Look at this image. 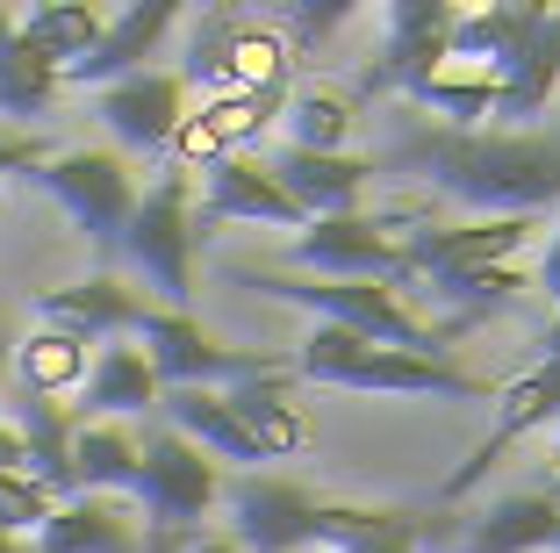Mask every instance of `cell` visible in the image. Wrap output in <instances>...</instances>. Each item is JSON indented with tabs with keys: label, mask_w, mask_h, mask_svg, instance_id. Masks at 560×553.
Wrapping results in <instances>:
<instances>
[{
	"label": "cell",
	"mask_w": 560,
	"mask_h": 553,
	"mask_svg": "<svg viewBox=\"0 0 560 553\" xmlns=\"http://www.w3.org/2000/svg\"><path fill=\"white\" fill-rule=\"evenodd\" d=\"M366 165L374 173H424L439 195L481 216H532L560 201V145L525 130H417Z\"/></svg>",
	"instance_id": "cell-1"
},
{
	"label": "cell",
	"mask_w": 560,
	"mask_h": 553,
	"mask_svg": "<svg viewBox=\"0 0 560 553\" xmlns=\"http://www.w3.org/2000/svg\"><path fill=\"white\" fill-rule=\"evenodd\" d=\"M223 280L259 288V295H273V302H295V310H310L316 324L352 331V338L381 345V353H410V359H445L453 353L445 324H424V316H417L396 288H381V280H302V274H266V266H223Z\"/></svg>",
	"instance_id": "cell-2"
},
{
	"label": "cell",
	"mask_w": 560,
	"mask_h": 553,
	"mask_svg": "<svg viewBox=\"0 0 560 553\" xmlns=\"http://www.w3.org/2000/svg\"><path fill=\"white\" fill-rule=\"evenodd\" d=\"M288 375H310L324 389H352V395H439V403H495V389L453 359H410V353H381V345L352 338V331L316 324L295 345Z\"/></svg>",
	"instance_id": "cell-3"
},
{
	"label": "cell",
	"mask_w": 560,
	"mask_h": 553,
	"mask_svg": "<svg viewBox=\"0 0 560 553\" xmlns=\"http://www.w3.org/2000/svg\"><path fill=\"white\" fill-rule=\"evenodd\" d=\"M130 496L144 504V518H151L144 553H187V546H195V525L223 504V474H215V460L201 453V446H187L180 431L165 424V431L137 439Z\"/></svg>",
	"instance_id": "cell-4"
},
{
	"label": "cell",
	"mask_w": 560,
	"mask_h": 553,
	"mask_svg": "<svg viewBox=\"0 0 560 553\" xmlns=\"http://www.w3.org/2000/svg\"><path fill=\"white\" fill-rule=\"evenodd\" d=\"M122 252H130L137 274L159 288V310L187 316V302H195V180L165 165L144 195H137Z\"/></svg>",
	"instance_id": "cell-5"
},
{
	"label": "cell",
	"mask_w": 560,
	"mask_h": 553,
	"mask_svg": "<svg viewBox=\"0 0 560 553\" xmlns=\"http://www.w3.org/2000/svg\"><path fill=\"white\" fill-rule=\"evenodd\" d=\"M137 338H144V367L159 375L165 389H237V381L259 375H288V353H237V345H215L195 316L180 310H144L137 316Z\"/></svg>",
	"instance_id": "cell-6"
},
{
	"label": "cell",
	"mask_w": 560,
	"mask_h": 553,
	"mask_svg": "<svg viewBox=\"0 0 560 553\" xmlns=\"http://www.w3.org/2000/svg\"><path fill=\"white\" fill-rule=\"evenodd\" d=\"M417 209H388V216H324L302 223L288 260L302 266V280H381L396 288V238L417 230Z\"/></svg>",
	"instance_id": "cell-7"
},
{
	"label": "cell",
	"mask_w": 560,
	"mask_h": 553,
	"mask_svg": "<svg viewBox=\"0 0 560 553\" xmlns=\"http://www.w3.org/2000/svg\"><path fill=\"white\" fill-rule=\"evenodd\" d=\"M30 180L86 230L94 252H116L122 244L130 209H137V180H130V165H122L116 151H50Z\"/></svg>",
	"instance_id": "cell-8"
},
{
	"label": "cell",
	"mask_w": 560,
	"mask_h": 553,
	"mask_svg": "<svg viewBox=\"0 0 560 553\" xmlns=\"http://www.w3.org/2000/svg\"><path fill=\"white\" fill-rule=\"evenodd\" d=\"M532 238V216H481V223H417L396 238V288L439 280L467 266H511V252Z\"/></svg>",
	"instance_id": "cell-9"
},
{
	"label": "cell",
	"mask_w": 560,
	"mask_h": 553,
	"mask_svg": "<svg viewBox=\"0 0 560 553\" xmlns=\"http://www.w3.org/2000/svg\"><path fill=\"white\" fill-rule=\"evenodd\" d=\"M231 504V546L237 553H302L316 546V496L288 474H237L223 482Z\"/></svg>",
	"instance_id": "cell-10"
},
{
	"label": "cell",
	"mask_w": 560,
	"mask_h": 553,
	"mask_svg": "<svg viewBox=\"0 0 560 553\" xmlns=\"http://www.w3.org/2000/svg\"><path fill=\"white\" fill-rule=\"evenodd\" d=\"M560 417V367H532V375H517V381H503L495 389V417H489V431H481V446L460 460V468L445 474V504H460V496H475L481 482H489V468H503V453H511L517 439H532L539 424H553Z\"/></svg>",
	"instance_id": "cell-11"
},
{
	"label": "cell",
	"mask_w": 560,
	"mask_h": 553,
	"mask_svg": "<svg viewBox=\"0 0 560 553\" xmlns=\"http://www.w3.org/2000/svg\"><path fill=\"white\" fill-rule=\"evenodd\" d=\"M381 30H388V44H381V58L360 72V94H366V101H381V94H410V87H424L431 72L445 66L453 0H396V8L381 15Z\"/></svg>",
	"instance_id": "cell-12"
},
{
	"label": "cell",
	"mask_w": 560,
	"mask_h": 553,
	"mask_svg": "<svg viewBox=\"0 0 560 553\" xmlns=\"http://www.w3.org/2000/svg\"><path fill=\"white\" fill-rule=\"evenodd\" d=\"M201 223H280V230H302V209L280 195V180L266 173L259 151H231V159H215L209 180H201L195 238H201Z\"/></svg>",
	"instance_id": "cell-13"
},
{
	"label": "cell",
	"mask_w": 560,
	"mask_h": 553,
	"mask_svg": "<svg viewBox=\"0 0 560 553\" xmlns=\"http://www.w3.org/2000/svg\"><path fill=\"white\" fill-rule=\"evenodd\" d=\"M94 115H101V123H108V130H116L130 151H165V145H173V130L187 123V87H180V72L144 66V72H130V80L101 87Z\"/></svg>",
	"instance_id": "cell-14"
},
{
	"label": "cell",
	"mask_w": 560,
	"mask_h": 553,
	"mask_svg": "<svg viewBox=\"0 0 560 553\" xmlns=\"http://www.w3.org/2000/svg\"><path fill=\"white\" fill-rule=\"evenodd\" d=\"M266 173L280 180V195L302 209V223H324V216H360V195L366 180H374V165L352 159V151H295L280 145L273 159H266Z\"/></svg>",
	"instance_id": "cell-15"
},
{
	"label": "cell",
	"mask_w": 560,
	"mask_h": 553,
	"mask_svg": "<svg viewBox=\"0 0 560 553\" xmlns=\"http://www.w3.org/2000/svg\"><path fill=\"white\" fill-rule=\"evenodd\" d=\"M173 22H180L173 0H137V8H122L116 22H101L94 50H86L80 66L58 72V87H116V80H130V72H144V58L165 44Z\"/></svg>",
	"instance_id": "cell-16"
},
{
	"label": "cell",
	"mask_w": 560,
	"mask_h": 553,
	"mask_svg": "<svg viewBox=\"0 0 560 553\" xmlns=\"http://www.w3.org/2000/svg\"><path fill=\"white\" fill-rule=\"evenodd\" d=\"M36 316H44L50 331H66V338L94 345V338H122V331H137L144 302H137L116 274H94V280H72V288H44V295H36Z\"/></svg>",
	"instance_id": "cell-17"
},
{
	"label": "cell",
	"mask_w": 560,
	"mask_h": 553,
	"mask_svg": "<svg viewBox=\"0 0 560 553\" xmlns=\"http://www.w3.org/2000/svg\"><path fill=\"white\" fill-rule=\"evenodd\" d=\"M553 87H560V8H539L525 50L495 72V123H511V130L532 123V115L553 101Z\"/></svg>",
	"instance_id": "cell-18"
},
{
	"label": "cell",
	"mask_w": 560,
	"mask_h": 553,
	"mask_svg": "<svg viewBox=\"0 0 560 553\" xmlns=\"http://www.w3.org/2000/svg\"><path fill=\"white\" fill-rule=\"evenodd\" d=\"M553 496L546 488H517V496H495L475 518L460 525V553H546L553 546Z\"/></svg>",
	"instance_id": "cell-19"
},
{
	"label": "cell",
	"mask_w": 560,
	"mask_h": 553,
	"mask_svg": "<svg viewBox=\"0 0 560 553\" xmlns=\"http://www.w3.org/2000/svg\"><path fill=\"white\" fill-rule=\"evenodd\" d=\"M30 553H144V539L116 496H72L44 518Z\"/></svg>",
	"instance_id": "cell-20"
},
{
	"label": "cell",
	"mask_w": 560,
	"mask_h": 553,
	"mask_svg": "<svg viewBox=\"0 0 560 553\" xmlns=\"http://www.w3.org/2000/svg\"><path fill=\"white\" fill-rule=\"evenodd\" d=\"M72 431L80 424L66 417V403H50V395H22L15 403V439L30 453V482L44 488L50 504H72L80 488H72Z\"/></svg>",
	"instance_id": "cell-21"
},
{
	"label": "cell",
	"mask_w": 560,
	"mask_h": 553,
	"mask_svg": "<svg viewBox=\"0 0 560 553\" xmlns=\"http://www.w3.org/2000/svg\"><path fill=\"white\" fill-rule=\"evenodd\" d=\"M223 410L245 424V439L259 446L266 460H288V453L310 446V424H302V410L288 403V375H259V381L223 389Z\"/></svg>",
	"instance_id": "cell-22"
},
{
	"label": "cell",
	"mask_w": 560,
	"mask_h": 553,
	"mask_svg": "<svg viewBox=\"0 0 560 553\" xmlns=\"http://www.w3.org/2000/svg\"><path fill=\"white\" fill-rule=\"evenodd\" d=\"M80 410L94 424H116V417H137V410H159V375L144 367L137 345H101V359L86 367L80 381Z\"/></svg>",
	"instance_id": "cell-23"
},
{
	"label": "cell",
	"mask_w": 560,
	"mask_h": 553,
	"mask_svg": "<svg viewBox=\"0 0 560 553\" xmlns=\"http://www.w3.org/2000/svg\"><path fill=\"white\" fill-rule=\"evenodd\" d=\"M159 410L173 417V431H180L187 446H201L209 460H237V468H259V460H266L259 446L245 439V424L223 410V395H215V389H165Z\"/></svg>",
	"instance_id": "cell-24"
},
{
	"label": "cell",
	"mask_w": 560,
	"mask_h": 553,
	"mask_svg": "<svg viewBox=\"0 0 560 553\" xmlns=\"http://www.w3.org/2000/svg\"><path fill=\"white\" fill-rule=\"evenodd\" d=\"M532 22L539 8H453V30H445V58H467L495 80V72L511 66L517 50H525Z\"/></svg>",
	"instance_id": "cell-25"
},
{
	"label": "cell",
	"mask_w": 560,
	"mask_h": 553,
	"mask_svg": "<svg viewBox=\"0 0 560 553\" xmlns=\"http://www.w3.org/2000/svg\"><path fill=\"white\" fill-rule=\"evenodd\" d=\"M525 288H532V280L517 274V266H467V274H439V280H424V295L445 310V338H460V331H467V324H481L489 310H511Z\"/></svg>",
	"instance_id": "cell-26"
},
{
	"label": "cell",
	"mask_w": 560,
	"mask_h": 553,
	"mask_svg": "<svg viewBox=\"0 0 560 553\" xmlns=\"http://www.w3.org/2000/svg\"><path fill=\"white\" fill-rule=\"evenodd\" d=\"M15 36L44 58L50 72H66V66H80L86 50H94V36H101V15L86 8V0H44V8H30V15H15Z\"/></svg>",
	"instance_id": "cell-27"
},
{
	"label": "cell",
	"mask_w": 560,
	"mask_h": 553,
	"mask_svg": "<svg viewBox=\"0 0 560 553\" xmlns=\"http://www.w3.org/2000/svg\"><path fill=\"white\" fill-rule=\"evenodd\" d=\"M137 482V439L122 424H80L72 431V488L80 496H116Z\"/></svg>",
	"instance_id": "cell-28"
},
{
	"label": "cell",
	"mask_w": 560,
	"mask_h": 553,
	"mask_svg": "<svg viewBox=\"0 0 560 553\" xmlns=\"http://www.w3.org/2000/svg\"><path fill=\"white\" fill-rule=\"evenodd\" d=\"M86 367H94V359H86V345L80 338H66V331H30V338L15 345V375H22V395H50V403H58V395H72L86 381Z\"/></svg>",
	"instance_id": "cell-29"
},
{
	"label": "cell",
	"mask_w": 560,
	"mask_h": 553,
	"mask_svg": "<svg viewBox=\"0 0 560 553\" xmlns=\"http://www.w3.org/2000/svg\"><path fill=\"white\" fill-rule=\"evenodd\" d=\"M58 101V72L15 36V15H0V115H44Z\"/></svg>",
	"instance_id": "cell-30"
},
{
	"label": "cell",
	"mask_w": 560,
	"mask_h": 553,
	"mask_svg": "<svg viewBox=\"0 0 560 553\" xmlns=\"http://www.w3.org/2000/svg\"><path fill=\"white\" fill-rule=\"evenodd\" d=\"M280 123H288V145L295 151H338L352 130V101L346 94H324V87H302V94L280 101Z\"/></svg>",
	"instance_id": "cell-31"
},
{
	"label": "cell",
	"mask_w": 560,
	"mask_h": 553,
	"mask_svg": "<svg viewBox=\"0 0 560 553\" xmlns=\"http://www.w3.org/2000/svg\"><path fill=\"white\" fill-rule=\"evenodd\" d=\"M410 101L445 115V130H481L495 123V80L489 72H431L424 87H410Z\"/></svg>",
	"instance_id": "cell-32"
},
{
	"label": "cell",
	"mask_w": 560,
	"mask_h": 553,
	"mask_svg": "<svg viewBox=\"0 0 560 553\" xmlns=\"http://www.w3.org/2000/svg\"><path fill=\"white\" fill-rule=\"evenodd\" d=\"M280 101H288V94H215L209 108H201V123H209V137L223 151H252L259 130L280 115Z\"/></svg>",
	"instance_id": "cell-33"
},
{
	"label": "cell",
	"mask_w": 560,
	"mask_h": 553,
	"mask_svg": "<svg viewBox=\"0 0 560 553\" xmlns=\"http://www.w3.org/2000/svg\"><path fill=\"white\" fill-rule=\"evenodd\" d=\"M231 44H237V15H201L195 44H187V72L180 87H215V94H231Z\"/></svg>",
	"instance_id": "cell-34"
},
{
	"label": "cell",
	"mask_w": 560,
	"mask_h": 553,
	"mask_svg": "<svg viewBox=\"0 0 560 553\" xmlns=\"http://www.w3.org/2000/svg\"><path fill=\"white\" fill-rule=\"evenodd\" d=\"M50 496L44 488L30 482V474H8V482H0V532L8 539H22V532H44V518H50Z\"/></svg>",
	"instance_id": "cell-35"
},
{
	"label": "cell",
	"mask_w": 560,
	"mask_h": 553,
	"mask_svg": "<svg viewBox=\"0 0 560 553\" xmlns=\"http://www.w3.org/2000/svg\"><path fill=\"white\" fill-rule=\"evenodd\" d=\"M417 546H424V518H417V510H381L374 532L338 546V553H417Z\"/></svg>",
	"instance_id": "cell-36"
},
{
	"label": "cell",
	"mask_w": 560,
	"mask_h": 553,
	"mask_svg": "<svg viewBox=\"0 0 560 553\" xmlns=\"http://www.w3.org/2000/svg\"><path fill=\"white\" fill-rule=\"evenodd\" d=\"M44 159H50V151L36 145V137H8V145H0V180H8V173H36Z\"/></svg>",
	"instance_id": "cell-37"
},
{
	"label": "cell",
	"mask_w": 560,
	"mask_h": 553,
	"mask_svg": "<svg viewBox=\"0 0 560 553\" xmlns=\"http://www.w3.org/2000/svg\"><path fill=\"white\" fill-rule=\"evenodd\" d=\"M187 553H237V546H231V539H195Z\"/></svg>",
	"instance_id": "cell-38"
},
{
	"label": "cell",
	"mask_w": 560,
	"mask_h": 553,
	"mask_svg": "<svg viewBox=\"0 0 560 553\" xmlns=\"http://www.w3.org/2000/svg\"><path fill=\"white\" fill-rule=\"evenodd\" d=\"M0 553H30V546H22V539H8V532H0Z\"/></svg>",
	"instance_id": "cell-39"
},
{
	"label": "cell",
	"mask_w": 560,
	"mask_h": 553,
	"mask_svg": "<svg viewBox=\"0 0 560 553\" xmlns=\"http://www.w3.org/2000/svg\"><path fill=\"white\" fill-rule=\"evenodd\" d=\"M553 474H560V417H553Z\"/></svg>",
	"instance_id": "cell-40"
},
{
	"label": "cell",
	"mask_w": 560,
	"mask_h": 553,
	"mask_svg": "<svg viewBox=\"0 0 560 553\" xmlns=\"http://www.w3.org/2000/svg\"><path fill=\"white\" fill-rule=\"evenodd\" d=\"M553 510H560V496H553ZM553 553H560V518H553Z\"/></svg>",
	"instance_id": "cell-41"
},
{
	"label": "cell",
	"mask_w": 560,
	"mask_h": 553,
	"mask_svg": "<svg viewBox=\"0 0 560 553\" xmlns=\"http://www.w3.org/2000/svg\"><path fill=\"white\" fill-rule=\"evenodd\" d=\"M546 496H560V474H553V482H546Z\"/></svg>",
	"instance_id": "cell-42"
},
{
	"label": "cell",
	"mask_w": 560,
	"mask_h": 553,
	"mask_svg": "<svg viewBox=\"0 0 560 553\" xmlns=\"http://www.w3.org/2000/svg\"><path fill=\"white\" fill-rule=\"evenodd\" d=\"M0 367H8V345H0Z\"/></svg>",
	"instance_id": "cell-43"
}]
</instances>
